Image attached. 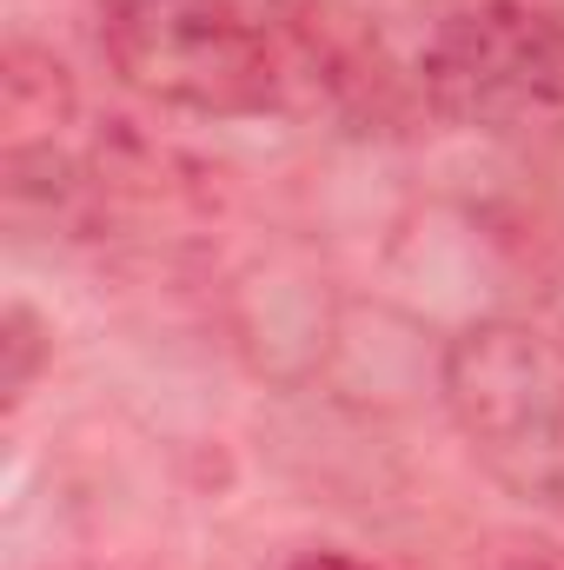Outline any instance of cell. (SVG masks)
I'll return each mask as SVG.
<instances>
[{"label": "cell", "mask_w": 564, "mask_h": 570, "mask_svg": "<svg viewBox=\"0 0 564 570\" xmlns=\"http://www.w3.org/2000/svg\"><path fill=\"white\" fill-rule=\"evenodd\" d=\"M425 114L492 134H564V7L552 0H465L419 47Z\"/></svg>", "instance_id": "cell-1"}, {"label": "cell", "mask_w": 564, "mask_h": 570, "mask_svg": "<svg viewBox=\"0 0 564 570\" xmlns=\"http://www.w3.org/2000/svg\"><path fill=\"white\" fill-rule=\"evenodd\" d=\"M445 405L478 464L525 504H564V338L478 318L445 352Z\"/></svg>", "instance_id": "cell-2"}, {"label": "cell", "mask_w": 564, "mask_h": 570, "mask_svg": "<svg viewBox=\"0 0 564 570\" xmlns=\"http://www.w3.org/2000/svg\"><path fill=\"white\" fill-rule=\"evenodd\" d=\"M107 67L153 107L240 120L273 107L260 13L240 0H94Z\"/></svg>", "instance_id": "cell-3"}, {"label": "cell", "mask_w": 564, "mask_h": 570, "mask_svg": "<svg viewBox=\"0 0 564 570\" xmlns=\"http://www.w3.org/2000/svg\"><path fill=\"white\" fill-rule=\"evenodd\" d=\"M273 107L305 114L332 134L386 140L425 107L419 73H406L386 33L352 0H266L260 13Z\"/></svg>", "instance_id": "cell-4"}, {"label": "cell", "mask_w": 564, "mask_h": 570, "mask_svg": "<svg viewBox=\"0 0 564 570\" xmlns=\"http://www.w3.org/2000/svg\"><path fill=\"white\" fill-rule=\"evenodd\" d=\"M0 120H7V146H54L60 127L74 120V80H67V67L47 47H33V40L7 47Z\"/></svg>", "instance_id": "cell-5"}, {"label": "cell", "mask_w": 564, "mask_h": 570, "mask_svg": "<svg viewBox=\"0 0 564 570\" xmlns=\"http://www.w3.org/2000/svg\"><path fill=\"white\" fill-rule=\"evenodd\" d=\"M0 352H7V379H0V385H7V399L20 405V399L33 392L40 358L54 352V345H47V325H40L27 305H7V318H0Z\"/></svg>", "instance_id": "cell-6"}, {"label": "cell", "mask_w": 564, "mask_h": 570, "mask_svg": "<svg viewBox=\"0 0 564 570\" xmlns=\"http://www.w3.org/2000/svg\"><path fill=\"white\" fill-rule=\"evenodd\" d=\"M471 570H564V544L532 538V531H498L478 544Z\"/></svg>", "instance_id": "cell-7"}, {"label": "cell", "mask_w": 564, "mask_h": 570, "mask_svg": "<svg viewBox=\"0 0 564 570\" xmlns=\"http://www.w3.org/2000/svg\"><path fill=\"white\" fill-rule=\"evenodd\" d=\"M292 570H372V564H359V558H346V551H305Z\"/></svg>", "instance_id": "cell-8"}]
</instances>
